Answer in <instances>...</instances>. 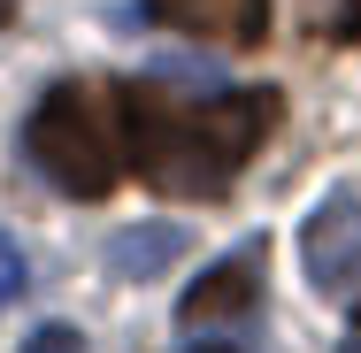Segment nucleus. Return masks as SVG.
<instances>
[{"mask_svg":"<svg viewBox=\"0 0 361 353\" xmlns=\"http://www.w3.org/2000/svg\"><path fill=\"white\" fill-rule=\"evenodd\" d=\"M123 123H131V161L154 192L216 200L277 131V92L238 85V92H208V100H177L154 85H123Z\"/></svg>","mask_w":361,"mask_h":353,"instance_id":"nucleus-1","label":"nucleus"},{"mask_svg":"<svg viewBox=\"0 0 361 353\" xmlns=\"http://www.w3.org/2000/svg\"><path fill=\"white\" fill-rule=\"evenodd\" d=\"M23 146H31L39 177H54L70 200H100V192H116L123 154H131L123 85H54V92L31 108Z\"/></svg>","mask_w":361,"mask_h":353,"instance_id":"nucleus-2","label":"nucleus"},{"mask_svg":"<svg viewBox=\"0 0 361 353\" xmlns=\"http://www.w3.org/2000/svg\"><path fill=\"white\" fill-rule=\"evenodd\" d=\"M300 261L323 299H361V192H323L300 223Z\"/></svg>","mask_w":361,"mask_h":353,"instance_id":"nucleus-3","label":"nucleus"},{"mask_svg":"<svg viewBox=\"0 0 361 353\" xmlns=\"http://www.w3.org/2000/svg\"><path fill=\"white\" fill-rule=\"evenodd\" d=\"M262 269H269V246H262V238H246L238 254H223L216 269L177 299L185 330H208V323H238V315H254V299H262Z\"/></svg>","mask_w":361,"mask_h":353,"instance_id":"nucleus-4","label":"nucleus"},{"mask_svg":"<svg viewBox=\"0 0 361 353\" xmlns=\"http://www.w3.org/2000/svg\"><path fill=\"white\" fill-rule=\"evenodd\" d=\"M169 31L192 39H223V47H262L269 31V0H146Z\"/></svg>","mask_w":361,"mask_h":353,"instance_id":"nucleus-5","label":"nucleus"},{"mask_svg":"<svg viewBox=\"0 0 361 353\" xmlns=\"http://www.w3.org/2000/svg\"><path fill=\"white\" fill-rule=\"evenodd\" d=\"M177 261H185V230L177 223H123V230H108V277H123V284L169 277Z\"/></svg>","mask_w":361,"mask_h":353,"instance_id":"nucleus-6","label":"nucleus"},{"mask_svg":"<svg viewBox=\"0 0 361 353\" xmlns=\"http://www.w3.org/2000/svg\"><path fill=\"white\" fill-rule=\"evenodd\" d=\"M23 284H31V269H23V246H16L8 230H0V315H8L16 299H23Z\"/></svg>","mask_w":361,"mask_h":353,"instance_id":"nucleus-7","label":"nucleus"},{"mask_svg":"<svg viewBox=\"0 0 361 353\" xmlns=\"http://www.w3.org/2000/svg\"><path fill=\"white\" fill-rule=\"evenodd\" d=\"M315 23L331 39H361V0H315Z\"/></svg>","mask_w":361,"mask_h":353,"instance_id":"nucleus-8","label":"nucleus"},{"mask_svg":"<svg viewBox=\"0 0 361 353\" xmlns=\"http://www.w3.org/2000/svg\"><path fill=\"white\" fill-rule=\"evenodd\" d=\"M23 353H85V338H77L70 323H39V330L23 338Z\"/></svg>","mask_w":361,"mask_h":353,"instance_id":"nucleus-9","label":"nucleus"},{"mask_svg":"<svg viewBox=\"0 0 361 353\" xmlns=\"http://www.w3.org/2000/svg\"><path fill=\"white\" fill-rule=\"evenodd\" d=\"M338 353H361V330H354V338H346V346H338Z\"/></svg>","mask_w":361,"mask_h":353,"instance_id":"nucleus-10","label":"nucleus"},{"mask_svg":"<svg viewBox=\"0 0 361 353\" xmlns=\"http://www.w3.org/2000/svg\"><path fill=\"white\" fill-rule=\"evenodd\" d=\"M8 16H16V0H0V23H8Z\"/></svg>","mask_w":361,"mask_h":353,"instance_id":"nucleus-11","label":"nucleus"}]
</instances>
